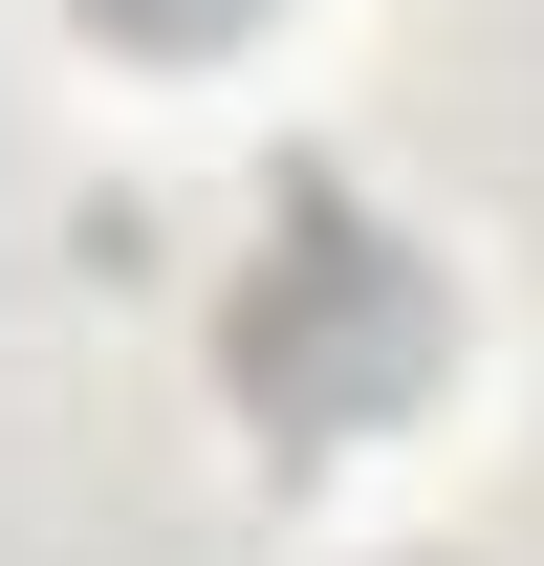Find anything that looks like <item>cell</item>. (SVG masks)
<instances>
[{
    "instance_id": "obj_1",
    "label": "cell",
    "mask_w": 544,
    "mask_h": 566,
    "mask_svg": "<svg viewBox=\"0 0 544 566\" xmlns=\"http://www.w3.org/2000/svg\"><path fill=\"white\" fill-rule=\"evenodd\" d=\"M218 349H240V392H262L283 436H348V415H393L414 370H436V283H414L348 197H305V218L262 240V283H240Z\"/></svg>"
},
{
    "instance_id": "obj_2",
    "label": "cell",
    "mask_w": 544,
    "mask_h": 566,
    "mask_svg": "<svg viewBox=\"0 0 544 566\" xmlns=\"http://www.w3.org/2000/svg\"><path fill=\"white\" fill-rule=\"evenodd\" d=\"M87 22H109V44H240L262 0H87Z\"/></svg>"
}]
</instances>
